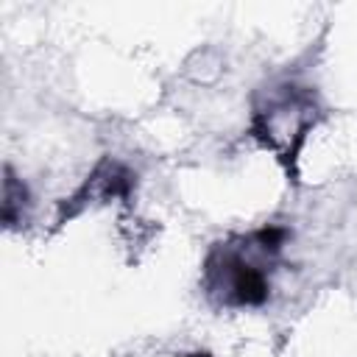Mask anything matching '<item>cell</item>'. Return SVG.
<instances>
[{
    "mask_svg": "<svg viewBox=\"0 0 357 357\" xmlns=\"http://www.w3.org/2000/svg\"><path fill=\"white\" fill-rule=\"evenodd\" d=\"M131 187V173L126 167H120L117 162H103L98 165V170L86 178V184L67 201L70 212L67 215H75L84 209L86 201H112L117 195H126ZM64 206V209H67Z\"/></svg>",
    "mask_w": 357,
    "mask_h": 357,
    "instance_id": "obj_2",
    "label": "cell"
},
{
    "mask_svg": "<svg viewBox=\"0 0 357 357\" xmlns=\"http://www.w3.org/2000/svg\"><path fill=\"white\" fill-rule=\"evenodd\" d=\"M312 123H315L312 95L298 86H282V92L271 95L265 109L254 112V137H259L265 148H271L282 159L293 162Z\"/></svg>",
    "mask_w": 357,
    "mask_h": 357,
    "instance_id": "obj_1",
    "label": "cell"
},
{
    "mask_svg": "<svg viewBox=\"0 0 357 357\" xmlns=\"http://www.w3.org/2000/svg\"><path fill=\"white\" fill-rule=\"evenodd\" d=\"M190 357H209V354H190Z\"/></svg>",
    "mask_w": 357,
    "mask_h": 357,
    "instance_id": "obj_3",
    "label": "cell"
}]
</instances>
